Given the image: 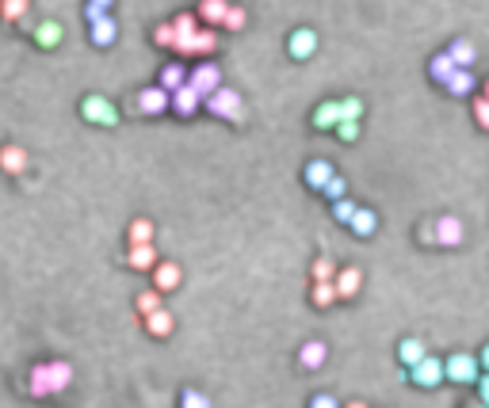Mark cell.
Returning <instances> with one entry per match:
<instances>
[{
	"instance_id": "cell-40",
	"label": "cell",
	"mask_w": 489,
	"mask_h": 408,
	"mask_svg": "<svg viewBox=\"0 0 489 408\" xmlns=\"http://www.w3.org/2000/svg\"><path fill=\"white\" fill-rule=\"evenodd\" d=\"M322 191H325V195H329V198H333V203H336V198H344V191H348V184H344V179H341V176L333 172V179H329V184L322 187Z\"/></svg>"
},
{
	"instance_id": "cell-47",
	"label": "cell",
	"mask_w": 489,
	"mask_h": 408,
	"mask_svg": "<svg viewBox=\"0 0 489 408\" xmlns=\"http://www.w3.org/2000/svg\"><path fill=\"white\" fill-rule=\"evenodd\" d=\"M478 397H482V404H489V370H485L482 385H478Z\"/></svg>"
},
{
	"instance_id": "cell-31",
	"label": "cell",
	"mask_w": 489,
	"mask_h": 408,
	"mask_svg": "<svg viewBox=\"0 0 489 408\" xmlns=\"http://www.w3.org/2000/svg\"><path fill=\"white\" fill-rule=\"evenodd\" d=\"M187 80V73H184V65H165V69H161V84H165V88L168 92H176V88H180V84Z\"/></svg>"
},
{
	"instance_id": "cell-1",
	"label": "cell",
	"mask_w": 489,
	"mask_h": 408,
	"mask_svg": "<svg viewBox=\"0 0 489 408\" xmlns=\"http://www.w3.org/2000/svg\"><path fill=\"white\" fill-rule=\"evenodd\" d=\"M203 103H206L211 115H218L225 122H245V103H241V96L233 88H222V84H218V88H214Z\"/></svg>"
},
{
	"instance_id": "cell-13",
	"label": "cell",
	"mask_w": 489,
	"mask_h": 408,
	"mask_svg": "<svg viewBox=\"0 0 489 408\" xmlns=\"http://www.w3.org/2000/svg\"><path fill=\"white\" fill-rule=\"evenodd\" d=\"M180 263H153V287L161 290V294H168V290H176L180 287Z\"/></svg>"
},
{
	"instance_id": "cell-39",
	"label": "cell",
	"mask_w": 489,
	"mask_h": 408,
	"mask_svg": "<svg viewBox=\"0 0 489 408\" xmlns=\"http://www.w3.org/2000/svg\"><path fill=\"white\" fill-rule=\"evenodd\" d=\"M341 111H344V119H360L363 115V100L360 96H348V100H341Z\"/></svg>"
},
{
	"instance_id": "cell-19",
	"label": "cell",
	"mask_w": 489,
	"mask_h": 408,
	"mask_svg": "<svg viewBox=\"0 0 489 408\" xmlns=\"http://www.w3.org/2000/svg\"><path fill=\"white\" fill-rule=\"evenodd\" d=\"M172 313H168L165 306L161 309H153V313H146V328H149V336H157V340H165L168 332H172Z\"/></svg>"
},
{
	"instance_id": "cell-21",
	"label": "cell",
	"mask_w": 489,
	"mask_h": 408,
	"mask_svg": "<svg viewBox=\"0 0 489 408\" xmlns=\"http://www.w3.org/2000/svg\"><path fill=\"white\" fill-rule=\"evenodd\" d=\"M352 233L355 236H371L375 233V225H379V217H375V210H367V206H355V214H352Z\"/></svg>"
},
{
	"instance_id": "cell-22",
	"label": "cell",
	"mask_w": 489,
	"mask_h": 408,
	"mask_svg": "<svg viewBox=\"0 0 489 408\" xmlns=\"http://www.w3.org/2000/svg\"><path fill=\"white\" fill-rule=\"evenodd\" d=\"M46 370H50V393H61V389L73 382V366H69V363H61V359L46 363Z\"/></svg>"
},
{
	"instance_id": "cell-12",
	"label": "cell",
	"mask_w": 489,
	"mask_h": 408,
	"mask_svg": "<svg viewBox=\"0 0 489 408\" xmlns=\"http://www.w3.org/2000/svg\"><path fill=\"white\" fill-rule=\"evenodd\" d=\"M474 77H470V69H463V65H455V69H451V77L444 80V92H447V96H470V92H474Z\"/></svg>"
},
{
	"instance_id": "cell-8",
	"label": "cell",
	"mask_w": 489,
	"mask_h": 408,
	"mask_svg": "<svg viewBox=\"0 0 489 408\" xmlns=\"http://www.w3.org/2000/svg\"><path fill=\"white\" fill-rule=\"evenodd\" d=\"M172 50H180V54H211V50H218V39H214V31H206V27H199V31H195L192 39L176 42Z\"/></svg>"
},
{
	"instance_id": "cell-16",
	"label": "cell",
	"mask_w": 489,
	"mask_h": 408,
	"mask_svg": "<svg viewBox=\"0 0 489 408\" xmlns=\"http://www.w3.org/2000/svg\"><path fill=\"white\" fill-rule=\"evenodd\" d=\"M344 119V111H341V100H325L322 107L314 111V126L317 130H336V122Z\"/></svg>"
},
{
	"instance_id": "cell-41",
	"label": "cell",
	"mask_w": 489,
	"mask_h": 408,
	"mask_svg": "<svg viewBox=\"0 0 489 408\" xmlns=\"http://www.w3.org/2000/svg\"><path fill=\"white\" fill-rule=\"evenodd\" d=\"M314 279H336V263L333 260H314Z\"/></svg>"
},
{
	"instance_id": "cell-10",
	"label": "cell",
	"mask_w": 489,
	"mask_h": 408,
	"mask_svg": "<svg viewBox=\"0 0 489 408\" xmlns=\"http://www.w3.org/2000/svg\"><path fill=\"white\" fill-rule=\"evenodd\" d=\"M333 282H336V298L348 301V298H355V294H360V287H363V275H360V268H341Z\"/></svg>"
},
{
	"instance_id": "cell-49",
	"label": "cell",
	"mask_w": 489,
	"mask_h": 408,
	"mask_svg": "<svg viewBox=\"0 0 489 408\" xmlns=\"http://www.w3.org/2000/svg\"><path fill=\"white\" fill-rule=\"evenodd\" d=\"M92 4H100V8H111V4H115V0H92Z\"/></svg>"
},
{
	"instance_id": "cell-46",
	"label": "cell",
	"mask_w": 489,
	"mask_h": 408,
	"mask_svg": "<svg viewBox=\"0 0 489 408\" xmlns=\"http://www.w3.org/2000/svg\"><path fill=\"white\" fill-rule=\"evenodd\" d=\"M336 404V397H329V393H317L314 397V408H333Z\"/></svg>"
},
{
	"instance_id": "cell-33",
	"label": "cell",
	"mask_w": 489,
	"mask_h": 408,
	"mask_svg": "<svg viewBox=\"0 0 489 408\" xmlns=\"http://www.w3.org/2000/svg\"><path fill=\"white\" fill-rule=\"evenodd\" d=\"M146 241H153V222H146V217L130 222V244H146Z\"/></svg>"
},
{
	"instance_id": "cell-6",
	"label": "cell",
	"mask_w": 489,
	"mask_h": 408,
	"mask_svg": "<svg viewBox=\"0 0 489 408\" xmlns=\"http://www.w3.org/2000/svg\"><path fill=\"white\" fill-rule=\"evenodd\" d=\"M187 84H192V88L206 100V96H211V92L222 84V69H218L214 61H203V65H195V69L187 73Z\"/></svg>"
},
{
	"instance_id": "cell-11",
	"label": "cell",
	"mask_w": 489,
	"mask_h": 408,
	"mask_svg": "<svg viewBox=\"0 0 489 408\" xmlns=\"http://www.w3.org/2000/svg\"><path fill=\"white\" fill-rule=\"evenodd\" d=\"M436 244H447V248H459L463 244V222L459 217H440L436 222Z\"/></svg>"
},
{
	"instance_id": "cell-38",
	"label": "cell",
	"mask_w": 489,
	"mask_h": 408,
	"mask_svg": "<svg viewBox=\"0 0 489 408\" xmlns=\"http://www.w3.org/2000/svg\"><path fill=\"white\" fill-rule=\"evenodd\" d=\"M352 214H355V203H344V198H336V203H333V217H336V222H352Z\"/></svg>"
},
{
	"instance_id": "cell-43",
	"label": "cell",
	"mask_w": 489,
	"mask_h": 408,
	"mask_svg": "<svg viewBox=\"0 0 489 408\" xmlns=\"http://www.w3.org/2000/svg\"><path fill=\"white\" fill-rule=\"evenodd\" d=\"M417 241H420V244H436V222H425V225H420Z\"/></svg>"
},
{
	"instance_id": "cell-20",
	"label": "cell",
	"mask_w": 489,
	"mask_h": 408,
	"mask_svg": "<svg viewBox=\"0 0 489 408\" xmlns=\"http://www.w3.org/2000/svg\"><path fill=\"white\" fill-rule=\"evenodd\" d=\"M115 35H119V27L111 16H100V20H92V42L96 46H111L115 42Z\"/></svg>"
},
{
	"instance_id": "cell-29",
	"label": "cell",
	"mask_w": 489,
	"mask_h": 408,
	"mask_svg": "<svg viewBox=\"0 0 489 408\" xmlns=\"http://www.w3.org/2000/svg\"><path fill=\"white\" fill-rule=\"evenodd\" d=\"M451 69H455L451 54H436V58L428 61V77H432V80H440V84H444V80L451 77Z\"/></svg>"
},
{
	"instance_id": "cell-15",
	"label": "cell",
	"mask_w": 489,
	"mask_h": 408,
	"mask_svg": "<svg viewBox=\"0 0 489 408\" xmlns=\"http://www.w3.org/2000/svg\"><path fill=\"white\" fill-rule=\"evenodd\" d=\"M126 263H130L134 271H153V263H157V248H153V241H146V244H130Z\"/></svg>"
},
{
	"instance_id": "cell-50",
	"label": "cell",
	"mask_w": 489,
	"mask_h": 408,
	"mask_svg": "<svg viewBox=\"0 0 489 408\" xmlns=\"http://www.w3.org/2000/svg\"><path fill=\"white\" fill-rule=\"evenodd\" d=\"M485 96H489V80H485Z\"/></svg>"
},
{
	"instance_id": "cell-3",
	"label": "cell",
	"mask_w": 489,
	"mask_h": 408,
	"mask_svg": "<svg viewBox=\"0 0 489 408\" xmlns=\"http://www.w3.org/2000/svg\"><path fill=\"white\" fill-rule=\"evenodd\" d=\"M81 115L88 119L92 126H119V111H115V103L103 100V96H84Z\"/></svg>"
},
{
	"instance_id": "cell-17",
	"label": "cell",
	"mask_w": 489,
	"mask_h": 408,
	"mask_svg": "<svg viewBox=\"0 0 489 408\" xmlns=\"http://www.w3.org/2000/svg\"><path fill=\"white\" fill-rule=\"evenodd\" d=\"M325 355H329V347L322 340H310V344H302V351H298V363H302V370H317V366H325Z\"/></svg>"
},
{
	"instance_id": "cell-36",
	"label": "cell",
	"mask_w": 489,
	"mask_h": 408,
	"mask_svg": "<svg viewBox=\"0 0 489 408\" xmlns=\"http://www.w3.org/2000/svg\"><path fill=\"white\" fill-rule=\"evenodd\" d=\"M222 27H225V31H245V8H233L230 4V12H225Z\"/></svg>"
},
{
	"instance_id": "cell-7",
	"label": "cell",
	"mask_w": 489,
	"mask_h": 408,
	"mask_svg": "<svg viewBox=\"0 0 489 408\" xmlns=\"http://www.w3.org/2000/svg\"><path fill=\"white\" fill-rule=\"evenodd\" d=\"M287 50H290V58H295V61L314 58V50H317V35L310 31V27H298V31L287 39Z\"/></svg>"
},
{
	"instance_id": "cell-27",
	"label": "cell",
	"mask_w": 489,
	"mask_h": 408,
	"mask_svg": "<svg viewBox=\"0 0 489 408\" xmlns=\"http://www.w3.org/2000/svg\"><path fill=\"white\" fill-rule=\"evenodd\" d=\"M172 27H176V42H184V39H192L195 31H199V16H192V12H180L172 20ZM172 42V46H176Z\"/></svg>"
},
{
	"instance_id": "cell-32",
	"label": "cell",
	"mask_w": 489,
	"mask_h": 408,
	"mask_svg": "<svg viewBox=\"0 0 489 408\" xmlns=\"http://www.w3.org/2000/svg\"><path fill=\"white\" fill-rule=\"evenodd\" d=\"M0 16H4L8 23L27 20V0H0Z\"/></svg>"
},
{
	"instance_id": "cell-18",
	"label": "cell",
	"mask_w": 489,
	"mask_h": 408,
	"mask_svg": "<svg viewBox=\"0 0 489 408\" xmlns=\"http://www.w3.org/2000/svg\"><path fill=\"white\" fill-rule=\"evenodd\" d=\"M333 172L336 168L329 164V160H310L306 164V187H314V191H322V187L333 179Z\"/></svg>"
},
{
	"instance_id": "cell-37",
	"label": "cell",
	"mask_w": 489,
	"mask_h": 408,
	"mask_svg": "<svg viewBox=\"0 0 489 408\" xmlns=\"http://www.w3.org/2000/svg\"><path fill=\"white\" fill-rule=\"evenodd\" d=\"M153 39H157V46H168V50H172V42H176V27L172 23H161L153 31Z\"/></svg>"
},
{
	"instance_id": "cell-44",
	"label": "cell",
	"mask_w": 489,
	"mask_h": 408,
	"mask_svg": "<svg viewBox=\"0 0 489 408\" xmlns=\"http://www.w3.org/2000/svg\"><path fill=\"white\" fill-rule=\"evenodd\" d=\"M180 401H184L187 408H203V404H206V397H203V393H195V389H187V393L180 397Z\"/></svg>"
},
{
	"instance_id": "cell-24",
	"label": "cell",
	"mask_w": 489,
	"mask_h": 408,
	"mask_svg": "<svg viewBox=\"0 0 489 408\" xmlns=\"http://www.w3.org/2000/svg\"><path fill=\"white\" fill-rule=\"evenodd\" d=\"M225 12H230V4H225V0H203V4H199V20H206L211 27H222Z\"/></svg>"
},
{
	"instance_id": "cell-23",
	"label": "cell",
	"mask_w": 489,
	"mask_h": 408,
	"mask_svg": "<svg viewBox=\"0 0 489 408\" xmlns=\"http://www.w3.org/2000/svg\"><path fill=\"white\" fill-rule=\"evenodd\" d=\"M447 54H451V61L463 65V69H470V65H474V58H478L474 42H466V39H455V42L447 46Z\"/></svg>"
},
{
	"instance_id": "cell-34",
	"label": "cell",
	"mask_w": 489,
	"mask_h": 408,
	"mask_svg": "<svg viewBox=\"0 0 489 408\" xmlns=\"http://www.w3.org/2000/svg\"><path fill=\"white\" fill-rule=\"evenodd\" d=\"M153 309H161V290H146V294H138V313H142V317H146V313H153Z\"/></svg>"
},
{
	"instance_id": "cell-4",
	"label": "cell",
	"mask_w": 489,
	"mask_h": 408,
	"mask_svg": "<svg viewBox=\"0 0 489 408\" xmlns=\"http://www.w3.org/2000/svg\"><path fill=\"white\" fill-rule=\"evenodd\" d=\"M409 382H413V385H420V389L440 385V382H444V363H440V359H432V355H425L420 363H413V366H409Z\"/></svg>"
},
{
	"instance_id": "cell-9",
	"label": "cell",
	"mask_w": 489,
	"mask_h": 408,
	"mask_svg": "<svg viewBox=\"0 0 489 408\" xmlns=\"http://www.w3.org/2000/svg\"><path fill=\"white\" fill-rule=\"evenodd\" d=\"M199 103H203V96H199V92H195L187 80L172 92V111H176V115H184V119L195 115V111H199Z\"/></svg>"
},
{
	"instance_id": "cell-25",
	"label": "cell",
	"mask_w": 489,
	"mask_h": 408,
	"mask_svg": "<svg viewBox=\"0 0 489 408\" xmlns=\"http://www.w3.org/2000/svg\"><path fill=\"white\" fill-rule=\"evenodd\" d=\"M333 301H336V282L333 279H314V306L329 309Z\"/></svg>"
},
{
	"instance_id": "cell-2",
	"label": "cell",
	"mask_w": 489,
	"mask_h": 408,
	"mask_svg": "<svg viewBox=\"0 0 489 408\" xmlns=\"http://www.w3.org/2000/svg\"><path fill=\"white\" fill-rule=\"evenodd\" d=\"M478 370H482V363H478V355H451L447 363H444V378L447 382H455V385H474L478 382Z\"/></svg>"
},
{
	"instance_id": "cell-26",
	"label": "cell",
	"mask_w": 489,
	"mask_h": 408,
	"mask_svg": "<svg viewBox=\"0 0 489 408\" xmlns=\"http://www.w3.org/2000/svg\"><path fill=\"white\" fill-rule=\"evenodd\" d=\"M35 39H39V46H46V50H54V46L61 42V23H54V20H46L35 27Z\"/></svg>"
},
{
	"instance_id": "cell-42",
	"label": "cell",
	"mask_w": 489,
	"mask_h": 408,
	"mask_svg": "<svg viewBox=\"0 0 489 408\" xmlns=\"http://www.w3.org/2000/svg\"><path fill=\"white\" fill-rule=\"evenodd\" d=\"M474 119H478V126H482V130H489V96H482L474 103Z\"/></svg>"
},
{
	"instance_id": "cell-45",
	"label": "cell",
	"mask_w": 489,
	"mask_h": 408,
	"mask_svg": "<svg viewBox=\"0 0 489 408\" xmlns=\"http://www.w3.org/2000/svg\"><path fill=\"white\" fill-rule=\"evenodd\" d=\"M84 16H88V23H92V20H100V16H107V8H100V4H92V0H88V8H84Z\"/></svg>"
},
{
	"instance_id": "cell-14",
	"label": "cell",
	"mask_w": 489,
	"mask_h": 408,
	"mask_svg": "<svg viewBox=\"0 0 489 408\" xmlns=\"http://www.w3.org/2000/svg\"><path fill=\"white\" fill-rule=\"evenodd\" d=\"M0 168H4L8 176H20V172H27V149L23 145H4L0 149Z\"/></svg>"
},
{
	"instance_id": "cell-30",
	"label": "cell",
	"mask_w": 489,
	"mask_h": 408,
	"mask_svg": "<svg viewBox=\"0 0 489 408\" xmlns=\"http://www.w3.org/2000/svg\"><path fill=\"white\" fill-rule=\"evenodd\" d=\"M50 393V370H46V363L31 366V397H46Z\"/></svg>"
},
{
	"instance_id": "cell-48",
	"label": "cell",
	"mask_w": 489,
	"mask_h": 408,
	"mask_svg": "<svg viewBox=\"0 0 489 408\" xmlns=\"http://www.w3.org/2000/svg\"><path fill=\"white\" fill-rule=\"evenodd\" d=\"M478 363H482V370H489V344L482 347V355H478Z\"/></svg>"
},
{
	"instance_id": "cell-35",
	"label": "cell",
	"mask_w": 489,
	"mask_h": 408,
	"mask_svg": "<svg viewBox=\"0 0 489 408\" xmlns=\"http://www.w3.org/2000/svg\"><path fill=\"white\" fill-rule=\"evenodd\" d=\"M336 138H341V141H355V138H360V119H341V122H336Z\"/></svg>"
},
{
	"instance_id": "cell-5",
	"label": "cell",
	"mask_w": 489,
	"mask_h": 408,
	"mask_svg": "<svg viewBox=\"0 0 489 408\" xmlns=\"http://www.w3.org/2000/svg\"><path fill=\"white\" fill-rule=\"evenodd\" d=\"M168 107H172V92H168L165 84H153V88L138 92V111H142V115H165Z\"/></svg>"
},
{
	"instance_id": "cell-28",
	"label": "cell",
	"mask_w": 489,
	"mask_h": 408,
	"mask_svg": "<svg viewBox=\"0 0 489 408\" xmlns=\"http://www.w3.org/2000/svg\"><path fill=\"white\" fill-rule=\"evenodd\" d=\"M425 355H428V351H425V344H420V340H401V344H398V359H401L406 366L420 363Z\"/></svg>"
}]
</instances>
